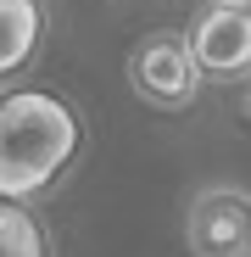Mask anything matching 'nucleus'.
I'll use <instances>...</instances> for the list:
<instances>
[{
	"label": "nucleus",
	"instance_id": "nucleus-4",
	"mask_svg": "<svg viewBox=\"0 0 251 257\" xmlns=\"http://www.w3.org/2000/svg\"><path fill=\"white\" fill-rule=\"evenodd\" d=\"M190 251L195 257H251V196L245 190H201L190 201Z\"/></svg>",
	"mask_w": 251,
	"mask_h": 257
},
{
	"label": "nucleus",
	"instance_id": "nucleus-1",
	"mask_svg": "<svg viewBox=\"0 0 251 257\" xmlns=\"http://www.w3.org/2000/svg\"><path fill=\"white\" fill-rule=\"evenodd\" d=\"M84 123L51 90H6L0 95V196L39 201L78 157Z\"/></svg>",
	"mask_w": 251,
	"mask_h": 257
},
{
	"label": "nucleus",
	"instance_id": "nucleus-7",
	"mask_svg": "<svg viewBox=\"0 0 251 257\" xmlns=\"http://www.w3.org/2000/svg\"><path fill=\"white\" fill-rule=\"evenodd\" d=\"M234 6H251V0H234Z\"/></svg>",
	"mask_w": 251,
	"mask_h": 257
},
{
	"label": "nucleus",
	"instance_id": "nucleus-3",
	"mask_svg": "<svg viewBox=\"0 0 251 257\" xmlns=\"http://www.w3.org/2000/svg\"><path fill=\"white\" fill-rule=\"evenodd\" d=\"M190 56L201 78H251V6L218 0L190 28Z\"/></svg>",
	"mask_w": 251,
	"mask_h": 257
},
{
	"label": "nucleus",
	"instance_id": "nucleus-6",
	"mask_svg": "<svg viewBox=\"0 0 251 257\" xmlns=\"http://www.w3.org/2000/svg\"><path fill=\"white\" fill-rule=\"evenodd\" d=\"M0 257H51L45 251V229L34 224L28 201H6L0 196Z\"/></svg>",
	"mask_w": 251,
	"mask_h": 257
},
{
	"label": "nucleus",
	"instance_id": "nucleus-8",
	"mask_svg": "<svg viewBox=\"0 0 251 257\" xmlns=\"http://www.w3.org/2000/svg\"><path fill=\"white\" fill-rule=\"evenodd\" d=\"M245 117H251V101H245Z\"/></svg>",
	"mask_w": 251,
	"mask_h": 257
},
{
	"label": "nucleus",
	"instance_id": "nucleus-2",
	"mask_svg": "<svg viewBox=\"0 0 251 257\" xmlns=\"http://www.w3.org/2000/svg\"><path fill=\"white\" fill-rule=\"evenodd\" d=\"M129 84H134V95L162 106V112H179L195 101L201 90V67L190 56V39H173V34H151L140 39V51L129 62Z\"/></svg>",
	"mask_w": 251,
	"mask_h": 257
},
{
	"label": "nucleus",
	"instance_id": "nucleus-5",
	"mask_svg": "<svg viewBox=\"0 0 251 257\" xmlns=\"http://www.w3.org/2000/svg\"><path fill=\"white\" fill-rule=\"evenodd\" d=\"M39 34H45L39 0H0V78L28 67V56L39 51Z\"/></svg>",
	"mask_w": 251,
	"mask_h": 257
}]
</instances>
